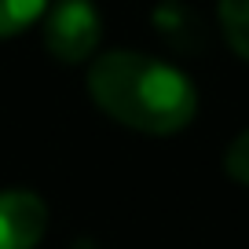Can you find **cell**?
<instances>
[{
  "label": "cell",
  "mask_w": 249,
  "mask_h": 249,
  "mask_svg": "<svg viewBox=\"0 0 249 249\" xmlns=\"http://www.w3.org/2000/svg\"><path fill=\"white\" fill-rule=\"evenodd\" d=\"M88 92L107 117L150 136L187 128L198 110L195 85L176 66L140 52L99 55L88 70Z\"/></svg>",
  "instance_id": "6da1fadb"
},
{
  "label": "cell",
  "mask_w": 249,
  "mask_h": 249,
  "mask_svg": "<svg viewBox=\"0 0 249 249\" xmlns=\"http://www.w3.org/2000/svg\"><path fill=\"white\" fill-rule=\"evenodd\" d=\"M99 15L88 0H59L48 11L44 44L59 62H85L99 48Z\"/></svg>",
  "instance_id": "7a4b0ae2"
},
{
  "label": "cell",
  "mask_w": 249,
  "mask_h": 249,
  "mask_svg": "<svg viewBox=\"0 0 249 249\" xmlns=\"http://www.w3.org/2000/svg\"><path fill=\"white\" fill-rule=\"evenodd\" d=\"M44 227L48 205L33 191H0V249H33Z\"/></svg>",
  "instance_id": "3957f363"
},
{
  "label": "cell",
  "mask_w": 249,
  "mask_h": 249,
  "mask_svg": "<svg viewBox=\"0 0 249 249\" xmlns=\"http://www.w3.org/2000/svg\"><path fill=\"white\" fill-rule=\"evenodd\" d=\"M224 37L242 59H249V0H220Z\"/></svg>",
  "instance_id": "277c9868"
},
{
  "label": "cell",
  "mask_w": 249,
  "mask_h": 249,
  "mask_svg": "<svg viewBox=\"0 0 249 249\" xmlns=\"http://www.w3.org/2000/svg\"><path fill=\"white\" fill-rule=\"evenodd\" d=\"M48 0H0V37H15L44 15Z\"/></svg>",
  "instance_id": "5b68a950"
},
{
  "label": "cell",
  "mask_w": 249,
  "mask_h": 249,
  "mask_svg": "<svg viewBox=\"0 0 249 249\" xmlns=\"http://www.w3.org/2000/svg\"><path fill=\"white\" fill-rule=\"evenodd\" d=\"M224 169L231 179H238V183H249V132L234 136L231 147H227L224 154Z\"/></svg>",
  "instance_id": "8992f818"
}]
</instances>
